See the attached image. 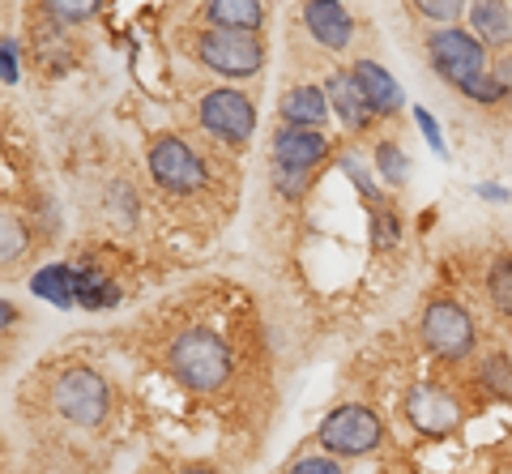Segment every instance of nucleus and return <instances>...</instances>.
Returning a JSON list of instances; mask_svg holds the SVG:
<instances>
[{
	"label": "nucleus",
	"instance_id": "obj_1",
	"mask_svg": "<svg viewBox=\"0 0 512 474\" xmlns=\"http://www.w3.org/2000/svg\"><path fill=\"white\" fill-rule=\"evenodd\" d=\"M163 363L175 381L192 393H218L235 376L231 346L222 342V334H214V329H205V325L175 329L163 346Z\"/></svg>",
	"mask_w": 512,
	"mask_h": 474
},
{
	"label": "nucleus",
	"instance_id": "obj_2",
	"mask_svg": "<svg viewBox=\"0 0 512 474\" xmlns=\"http://www.w3.org/2000/svg\"><path fill=\"white\" fill-rule=\"evenodd\" d=\"M192 56H197L201 69H210L218 77H231V82H244L256 77L265 65V39L261 30H222V26H201L192 30Z\"/></svg>",
	"mask_w": 512,
	"mask_h": 474
},
{
	"label": "nucleus",
	"instance_id": "obj_3",
	"mask_svg": "<svg viewBox=\"0 0 512 474\" xmlns=\"http://www.w3.org/2000/svg\"><path fill=\"white\" fill-rule=\"evenodd\" d=\"M427 56H431V65H436V73L457 90H470L474 82H483V77L491 73L487 69V43L478 39L474 30H461V26L431 30Z\"/></svg>",
	"mask_w": 512,
	"mask_h": 474
},
{
	"label": "nucleus",
	"instance_id": "obj_4",
	"mask_svg": "<svg viewBox=\"0 0 512 474\" xmlns=\"http://www.w3.org/2000/svg\"><path fill=\"white\" fill-rule=\"evenodd\" d=\"M146 163H150V176L158 188H167V193L175 197H188V193H201L205 180H210V167H205V158L188 146L184 137H158L150 154H146Z\"/></svg>",
	"mask_w": 512,
	"mask_h": 474
},
{
	"label": "nucleus",
	"instance_id": "obj_5",
	"mask_svg": "<svg viewBox=\"0 0 512 474\" xmlns=\"http://www.w3.org/2000/svg\"><path fill=\"white\" fill-rule=\"evenodd\" d=\"M419 334L427 342V351L444 359V363H461L470 351H474V316L457 304V299H431L427 312H423V325Z\"/></svg>",
	"mask_w": 512,
	"mask_h": 474
},
{
	"label": "nucleus",
	"instance_id": "obj_6",
	"mask_svg": "<svg viewBox=\"0 0 512 474\" xmlns=\"http://www.w3.org/2000/svg\"><path fill=\"white\" fill-rule=\"evenodd\" d=\"M316 440L325 445V453L359 457V453H372L380 440H384V423L367 406L346 402V406H338V410H329V415H325Z\"/></svg>",
	"mask_w": 512,
	"mask_h": 474
},
{
	"label": "nucleus",
	"instance_id": "obj_7",
	"mask_svg": "<svg viewBox=\"0 0 512 474\" xmlns=\"http://www.w3.org/2000/svg\"><path fill=\"white\" fill-rule=\"evenodd\" d=\"M197 120H201V129L218 137V141H227V146H248V137L256 133V107L244 90H210V94H201V103H197Z\"/></svg>",
	"mask_w": 512,
	"mask_h": 474
},
{
	"label": "nucleus",
	"instance_id": "obj_8",
	"mask_svg": "<svg viewBox=\"0 0 512 474\" xmlns=\"http://www.w3.org/2000/svg\"><path fill=\"white\" fill-rule=\"evenodd\" d=\"M107 402H111V398H107L103 376L90 372V368L64 372V376H56V385H52V406H56V415L69 419V423H77V428H99L103 415H107Z\"/></svg>",
	"mask_w": 512,
	"mask_h": 474
},
{
	"label": "nucleus",
	"instance_id": "obj_9",
	"mask_svg": "<svg viewBox=\"0 0 512 474\" xmlns=\"http://www.w3.org/2000/svg\"><path fill=\"white\" fill-rule=\"evenodd\" d=\"M333 154V141L320 129H299V124H282L274 133V167H303L316 171Z\"/></svg>",
	"mask_w": 512,
	"mask_h": 474
},
{
	"label": "nucleus",
	"instance_id": "obj_10",
	"mask_svg": "<svg viewBox=\"0 0 512 474\" xmlns=\"http://www.w3.org/2000/svg\"><path fill=\"white\" fill-rule=\"evenodd\" d=\"M299 18H303V30L320 47H329V52H346L350 39H355V22H350V13L338 0H303Z\"/></svg>",
	"mask_w": 512,
	"mask_h": 474
},
{
	"label": "nucleus",
	"instance_id": "obj_11",
	"mask_svg": "<svg viewBox=\"0 0 512 474\" xmlns=\"http://www.w3.org/2000/svg\"><path fill=\"white\" fill-rule=\"evenodd\" d=\"M406 410H410L414 428L427 432V436H448L457 428V415H461V406L448 398L444 389H436V385H419V389H414Z\"/></svg>",
	"mask_w": 512,
	"mask_h": 474
},
{
	"label": "nucleus",
	"instance_id": "obj_12",
	"mask_svg": "<svg viewBox=\"0 0 512 474\" xmlns=\"http://www.w3.org/2000/svg\"><path fill=\"white\" fill-rule=\"evenodd\" d=\"M325 94H329V107H333V112L342 116V124H346L350 133H363V129H372L376 112H372V107H367L363 90H359V82H355V77H350V69L329 73Z\"/></svg>",
	"mask_w": 512,
	"mask_h": 474
},
{
	"label": "nucleus",
	"instance_id": "obj_13",
	"mask_svg": "<svg viewBox=\"0 0 512 474\" xmlns=\"http://www.w3.org/2000/svg\"><path fill=\"white\" fill-rule=\"evenodd\" d=\"M350 77L359 82L363 99H367V107H372L376 116H393L397 107H402V86H397L393 77L376 65V60H355V65H350Z\"/></svg>",
	"mask_w": 512,
	"mask_h": 474
},
{
	"label": "nucleus",
	"instance_id": "obj_14",
	"mask_svg": "<svg viewBox=\"0 0 512 474\" xmlns=\"http://www.w3.org/2000/svg\"><path fill=\"white\" fill-rule=\"evenodd\" d=\"M329 94L320 86H291L282 94V124H299V129H325L329 120Z\"/></svg>",
	"mask_w": 512,
	"mask_h": 474
},
{
	"label": "nucleus",
	"instance_id": "obj_15",
	"mask_svg": "<svg viewBox=\"0 0 512 474\" xmlns=\"http://www.w3.org/2000/svg\"><path fill=\"white\" fill-rule=\"evenodd\" d=\"M470 30L487 47H508L512 43V9L504 0H470Z\"/></svg>",
	"mask_w": 512,
	"mask_h": 474
},
{
	"label": "nucleus",
	"instance_id": "obj_16",
	"mask_svg": "<svg viewBox=\"0 0 512 474\" xmlns=\"http://www.w3.org/2000/svg\"><path fill=\"white\" fill-rule=\"evenodd\" d=\"M205 22L222 30H261L265 0H205Z\"/></svg>",
	"mask_w": 512,
	"mask_h": 474
},
{
	"label": "nucleus",
	"instance_id": "obj_17",
	"mask_svg": "<svg viewBox=\"0 0 512 474\" xmlns=\"http://www.w3.org/2000/svg\"><path fill=\"white\" fill-rule=\"evenodd\" d=\"M73 295H77V304L90 308V312L120 304V287L99 270H73Z\"/></svg>",
	"mask_w": 512,
	"mask_h": 474
},
{
	"label": "nucleus",
	"instance_id": "obj_18",
	"mask_svg": "<svg viewBox=\"0 0 512 474\" xmlns=\"http://www.w3.org/2000/svg\"><path fill=\"white\" fill-rule=\"evenodd\" d=\"M30 287H35L39 299H52L56 308H73V304H77V295H73V270H69V265H52V270H39Z\"/></svg>",
	"mask_w": 512,
	"mask_h": 474
},
{
	"label": "nucleus",
	"instance_id": "obj_19",
	"mask_svg": "<svg viewBox=\"0 0 512 474\" xmlns=\"http://www.w3.org/2000/svg\"><path fill=\"white\" fill-rule=\"evenodd\" d=\"M99 5L103 0H43V13L60 26H82L99 13Z\"/></svg>",
	"mask_w": 512,
	"mask_h": 474
},
{
	"label": "nucleus",
	"instance_id": "obj_20",
	"mask_svg": "<svg viewBox=\"0 0 512 474\" xmlns=\"http://www.w3.org/2000/svg\"><path fill=\"white\" fill-rule=\"evenodd\" d=\"M376 171L384 176V184H393V188H402L406 176H410V158L393 146V141H380L376 146Z\"/></svg>",
	"mask_w": 512,
	"mask_h": 474
},
{
	"label": "nucleus",
	"instance_id": "obj_21",
	"mask_svg": "<svg viewBox=\"0 0 512 474\" xmlns=\"http://www.w3.org/2000/svg\"><path fill=\"white\" fill-rule=\"evenodd\" d=\"M487 295H491V304L500 308L504 316H512V257L495 261V270L487 278Z\"/></svg>",
	"mask_w": 512,
	"mask_h": 474
},
{
	"label": "nucleus",
	"instance_id": "obj_22",
	"mask_svg": "<svg viewBox=\"0 0 512 474\" xmlns=\"http://www.w3.org/2000/svg\"><path fill=\"white\" fill-rule=\"evenodd\" d=\"M478 376H483V385L495 393V398H512V363H508L504 355L483 359V368H478Z\"/></svg>",
	"mask_w": 512,
	"mask_h": 474
},
{
	"label": "nucleus",
	"instance_id": "obj_23",
	"mask_svg": "<svg viewBox=\"0 0 512 474\" xmlns=\"http://www.w3.org/2000/svg\"><path fill=\"white\" fill-rule=\"evenodd\" d=\"M372 240H376V248H389L402 240V223H397V214L384 201L372 205Z\"/></svg>",
	"mask_w": 512,
	"mask_h": 474
},
{
	"label": "nucleus",
	"instance_id": "obj_24",
	"mask_svg": "<svg viewBox=\"0 0 512 474\" xmlns=\"http://www.w3.org/2000/svg\"><path fill=\"white\" fill-rule=\"evenodd\" d=\"M312 176H316V171H303V167H274V184H278V193H282V197H291V201H299L303 193H308Z\"/></svg>",
	"mask_w": 512,
	"mask_h": 474
},
{
	"label": "nucleus",
	"instance_id": "obj_25",
	"mask_svg": "<svg viewBox=\"0 0 512 474\" xmlns=\"http://www.w3.org/2000/svg\"><path fill=\"white\" fill-rule=\"evenodd\" d=\"M414 9L423 13L427 22H440V26H453L466 9V0H414Z\"/></svg>",
	"mask_w": 512,
	"mask_h": 474
},
{
	"label": "nucleus",
	"instance_id": "obj_26",
	"mask_svg": "<svg viewBox=\"0 0 512 474\" xmlns=\"http://www.w3.org/2000/svg\"><path fill=\"white\" fill-rule=\"evenodd\" d=\"M26 252V231L22 223H13V214H5V248H0V257H5V265H13V257H22Z\"/></svg>",
	"mask_w": 512,
	"mask_h": 474
},
{
	"label": "nucleus",
	"instance_id": "obj_27",
	"mask_svg": "<svg viewBox=\"0 0 512 474\" xmlns=\"http://www.w3.org/2000/svg\"><path fill=\"white\" fill-rule=\"evenodd\" d=\"M291 474H342V466L325 453H312V457H299V462L291 466Z\"/></svg>",
	"mask_w": 512,
	"mask_h": 474
},
{
	"label": "nucleus",
	"instance_id": "obj_28",
	"mask_svg": "<svg viewBox=\"0 0 512 474\" xmlns=\"http://www.w3.org/2000/svg\"><path fill=\"white\" fill-rule=\"evenodd\" d=\"M414 120H419V129H423V137H427V146L436 150V154H448V150H444V137H440V124H436V116H431L427 107H414Z\"/></svg>",
	"mask_w": 512,
	"mask_h": 474
},
{
	"label": "nucleus",
	"instance_id": "obj_29",
	"mask_svg": "<svg viewBox=\"0 0 512 474\" xmlns=\"http://www.w3.org/2000/svg\"><path fill=\"white\" fill-rule=\"evenodd\" d=\"M0 65H5V69H0V77H5V86H13V82H18V43H13V35L5 39V43H0Z\"/></svg>",
	"mask_w": 512,
	"mask_h": 474
},
{
	"label": "nucleus",
	"instance_id": "obj_30",
	"mask_svg": "<svg viewBox=\"0 0 512 474\" xmlns=\"http://www.w3.org/2000/svg\"><path fill=\"white\" fill-rule=\"evenodd\" d=\"M491 77H495V82H500V86H504V94H508V99H512V56H504V60H500V65H495V69H491Z\"/></svg>",
	"mask_w": 512,
	"mask_h": 474
},
{
	"label": "nucleus",
	"instance_id": "obj_31",
	"mask_svg": "<svg viewBox=\"0 0 512 474\" xmlns=\"http://www.w3.org/2000/svg\"><path fill=\"white\" fill-rule=\"evenodd\" d=\"M478 193H483L487 201H504L508 193H504V188H495V184H483V188H478Z\"/></svg>",
	"mask_w": 512,
	"mask_h": 474
},
{
	"label": "nucleus",
	"instance_id": "obj_32",
	"mask_svg": "<svg viewBox=\"0 0 512 474\" xmlns=\"http://www.w3.org/2000/svg\"><path fill=\"white\" fill-rule=\"evenodd\" d=\"M180 474H218V470H214V466H205V462H197V466H184Z\"/></svg>",
	"mask_w": 512,
	"mask_h": 474
}]
</instances>
